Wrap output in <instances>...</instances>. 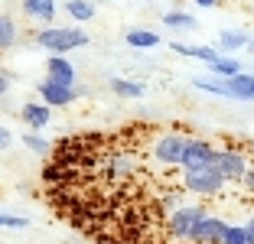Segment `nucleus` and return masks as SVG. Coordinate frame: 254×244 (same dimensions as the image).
Segmentation results:
<instances>
[{"label": "nucleus", "instance_id": "obj_26", "mask_svg": "<svg viewBox=\"0 0 254 244\" xmlns=\"http://www.w3.org/2000/svg\"><path fill=\"white\" fill-rule=\"evenodd\" d=\"M10 81H13V75H10L7 68H0V98H3V95L10 91Z\"/></svg>", "mask_w": 254, "mask_h": 244}, {"label": "nucleus", "instance_id": "obj_28", "mask_svg": "<svg viewBox=\"0 0 254 244\" xmlns=\"http://www.w3.org/2000/svg\"><path fill=\"white\" fill-rule=\"evenodd\" d=\"M245 235H248V244H254V218L245 225Z\"/></svg>", "mask_w": 254, "mask_h": 244}, {"label": "nucleus", "instance_id": "obj_16", "mask_svg": "<svg viewBox=\"0 0 254 244\" xmlns=\"http://www.w3.org/2000/svg\"><path fill=\"white\" fill-rule=\"evenodd\" d=\"M124 43L130 46V49H157L160 36L153 30H127L124 33Z\"/></svg>", "mask_w": 254, "mask_h": 244}, {"label": "nucleus", "instance_id": "obj_5", "mask_svg": "<svg viewBox=\"0 0 254 244\" xmlns=\"http://www.w3.org/2000/svg\"><path fill=\"white\" fill-rule=\"evenodd\" d=\"M212 166L225 176V183H228V185H241V179H245V173H248L245 153H241V150H232V147H218L215 163H212Z\"/></svg>", "mask_w": 254, "mask_h": 244}, {"label": "nucleus", "instance_id": "obj_7", "mask_svg": "<svg viewBox=\"0 0 254 244\" xmlns=\"http://www.w3.org/2000/svg\"><path fill=\"white\" fill-rule=\"evenodd\" d=\"M215 153H218V147L212 140L189 137L186 156H183V170H205V166H212V163H215Z\"/></svg>", "mask_w": 254, "mask_h": 244}, {"label": "nucleus", "instance_id": "obj_30", "mask_svg": "<svg viewBox=\"0 0 254 244\" xmlns=\"http://www.w3.org/2000/svg\"><path fill=\"white\" fill-rule=\"evenodd\" d=\"M248 52H251V56H254V39H251V43H248Z\"/></svg>", "mask_w": 254, "mask_h": 244}, {"label": "nucleus", "instance_id": "obj_21", "mask_svg": "<svg viewBox=\"0 0 254 244\" xmlns=\"http://www.w3.org/2000/svg\"><path fill=\"white\" fill-rule=\"evenodd\" d=\"M108 88H111L118 98H143V85L140 81H130V78H111Z\"/></svg>", "mask_w": 254, "mask_h": 244}, {"label": "nucleus", "instance_id": "obj_14", "mask_svg": "<svg viewBox=\"0 0 254 244\" xmlns=\"http://www.w3.org/2000/svg\"><path fill=\"white\" fill-rule=\"evenodd\" d=\"M248 33L245 30H222L218 33V39H215V49L222 52V56H232V52H238V49H248Z\"/></svg>", "mask_w": 254, "mask_h": 244}, {"label": "nucleus", "instance_id": "obj_8", "mask_svg": "<svg viewBox=\"0 0 254 244\" xmlns=\"http://www.w3.org/2000/svg\"><path fill=\"white\" fill-rule=\"evenodd\" d=\"M225 218H215V215H205L199 225L192 228L189 235V244H222V235H225Z\"/></svg>", "mask_w": 254, "mask_h": 244}, {"label": "nucleus", "instance_id": "obj_15", "mask_svg": "<svg viewBox=\"0 0 254 244\" xmlns=\"http://www.w3.org/2000/svg\"><path fill=\"white\" fill-rule=\"evenodd\" d=\"M163 26H166V30L192 33L195 26H199V20H195L192 13H186V10H170V13H163Z\"/></svg>", "mask_w": 254, "mask_h": 244}, {"label": "nucleus", "instance_id": "obj_12", "mask_svg": "<svg viewBox=\"0 0 254 244\" xmlns=\"http://www.w3.org/2000/svg\"><path fill=\"white\" fill-rule=\"evenodd\" d=\"M23 13L30 16V20L43 23V26H53L56 20V0H20Z\"/></svg>", "mask_w": 254, "mask_h": 244}, {"label": "nucleus", "instance_id": "obj_6", "mask_svg": "<svg viewBox=\"0 0 254 244\" xmlns=\"http://www.w3.org/2000/svg\"><path fill=\"white\" fill-rule=\"evenodd\" d=\"M36 95H39V101L49 104V108H65V104L75 101V98H82L85 88H78V85H59V81L43 78L36 85Z\"/></svg>", "mask_w": 254, "mask_h": 244}, {"label": "nucleus", "instance_id": "obj_4", "mask_svg": "<svg viewBox=\"0 0 254 244\" xmlns=\"http://www.w3.org/2000/svg\"><path fill=\"white\" fill-rule=\"evenodd\" d=\"M205 205L202 202H195V205H180L176 212H170V218H166V235L176 238V241H189V235H192V228L205 218Z\"/></svg>", "mask_w": 254, "mask_h": 244}, {"label": "nucleus", "instance_id": "obj_2", "mask_svg": "<svg viewBox=\"0 0 254 244\" xmlns=\"http://www.w3.org/2000/svg\"><path fill=\"white\" fill-rule=\"evenodd\" d=\"M180 189L202 195V199H212V195H222L228 183L215 166H205V170H180Z\"/></svg>", "mask_w": 254, "mask_h": 244}, {"label": "nucleus", "instance_id": "obj_13", "mask_svg": "<svg viewBox=\"0 0 254 244\" xmlns=\"http://www.w3.org/2000/svg\"><path fill=\"white\" fill-rule=\"evenodd\" d=\"M170 49L176 52V56H186V59H199V62H215L222 52L215 49V46H189V43H170Z\"/></svg>", "mask_w": 254, "mask_h": 244}, {"label": "nucleus", "instance_id": "obj_10", "mask_svg": "<svg viewBox=\"0 0 254 244\" xmlns=\"http://www.w3.org/2000/svg\"><path fill=\"white\" fill-rule=\"evenodd\" d=\"M225 95L232 101H254V72H238L225 78Z\"/></svg>", "mask_w": 254, "mask_h": 244}, {"label": "nucleus", "instance_id": "obj_3", "mask_svg": "<svg viewBox=\"0 0 254 244\" xmlns=\"http://www.w3.org/2000/svg\"><path fill=\"white\" fill-rule=\"evenodd\" d=\"M189 147V137L180 130H170V133H160L157 140L150 143V156L166 166V170H183V156H186Z\"/></svg>", "mask_w": 254, "mask_h": 244}, {"label": "nucleus", "instance_id": "obj_22", "mask_svg": "<svg viewBox=\"0 0 254 244\" xmlns=\"http://www.w3.org/2000/svg\"><path fill=\"white\" fill-rule=\"evenodd\" d=\"M23 147L30 150V153H36V156L53 153V143L46 140V137H39V130H26L23 133Z\"/></svg>", "mask_w": 254, "mask_h": 244}, {"label": "nucleus", "instance_id": "obj_19", "mask_svg": "<svg viewBox=\"0 0 254 244\" xmlns=\"http://www.w3.org/2000/svg\"><path fill=\"white\" fill-rule=\"evenodd\" d=\"M16 36H20V30H16V20L7 13H0V52H7L16 46Z\"/></svg>", "mask_w": 254, "mask_h": 244}, {"label": "nucleus", "instance_id": "obj_24", "mask_svg": "<svg viewBox=\"0 0 254 244\" xmlns=\"http://www.w3.org/2000/svg\"><path fill=\"white\" fill-rule=\"evenodd\" d=\"M0 228L23 231V228H30V218H23V215H7V212H0Z\"/></svg>", "mask_w": 254, "mask_h": 244}, {"label": "nucleus", "instance_id": "obj_17", "mask_svg": "<svg viewBox=\"0 0 254 244\" xmlns=\"http://www.w3.org/2000/svg\"><path fill=\"white\" fill-rule=\"evenodd\" d=\"M65 13L72 16V20H78V23H88V20H95L98 3L95 0H65Z\"/></svg>", "mask_w": 254, "mask_h": 244}, {"label": "nucleus", "instance_id": "obj_11", "mask_svg": "<svg viewBox=\"0 0 254 244\" xmlns=\"http://www.w3.org/2000/svg\"><path fill=\"white\" fill-rule=\"evenodd\" d=\"M46 78L59 81V85H75V65L65 56H49L46 59Z\"/></svg>", "mask_w": 254, "mask_h": 244}, {"label": "nucleus", "instance_id": "obj_23", "mask_svg": "<svg viewBox=\"0 0 254 244\" xmlns=\"http://www.w3.org/2000/svg\"><path fill=\"white\" fill-rule=\"evenodd\" d=\"M222 244H248V235H245V225H225V235H222Z\"/></svg>", "mask_w": 254, "mask_h": 244}, {"label": "nucleus", "instance_id": "obj_1", "mask_svg": "<svg viewBox=\"0 0 254 244\" xmlns=\"http://www.w3.org/2000/svg\"><path fill=\"white\" fill-rule=\"evenodd\" d=\"M33 43L49 56H65L72 49H85L91 39L82 26H43L39 33H33Z\"/></svg>", "mask_w": 254, "mask_h": 244}, {"label": "nucleus", "instance_id": "obj_20", "mask_svg": "<svg viewBox=\"0 0 254 244\" xmlns=\"http://www.w3.org/2000/svg\"><path fill=\"white\" fill-rule=\"evenodd\" d=\"M192 88L205 91V95H215V98H228L225 95V78H215V75H195Z\"/></svg>", "mask_w": 254, "mask_h": 244}, {"label": "nucleus", "instance_id": "obj_18", "mask_svg": "<svg viewBox=\"0 0 254 244\" xmlns=\"http://www.w3.org/2000/svg\"><path fill=\"white\" fill-rule=\"evenodd\" d=\"M238 72H245V68L235 56H218L215 62H209V75H215V78H232Z\"/></svg>", "mask_w": 254, "mask_h": 244}, {"label": "nucleus", "instance_id": "obj_29", "mask_svg": "<svg viewBox=\"0 0 254 244\" xmlns=\"http://www.w3.org/2000/svg\"><path fill=\"white\" fill-rule=\"evenodd\" d=\"M195 3H199V7H205V10H209V7H215L218 0H195Z\"/></svg>", "mask_w": 254, "mask_h": 244}, {"label": "nucleus", "instance_id": "obj_25", "mask_svg": "<svg viewBox=\"0 0 254 244\" xmlns=\"http://www.w3.org/2000/svg\"><path fill=\"white\" fill-rule=\"evenodd\" d=\"M241 189H245L248 195H254V166H248V173H245V179H241Z\"/></svg>", "mask_w": 254, "mask_h": 244}, {"label": "nucleus", "instance_id": "obj_27", "mask_svg": "<svg viewBox=\"0 0 254 244\" xmlns=\"http://www.w3.org/2000/svg\"><path fill=\"white\" fill-rule=\"evenodd\" d=\"M10 143H13V133L0 124V150H10Z\"/></svg>", "mask_w": 254, "mask_h": 244}, {"label": "nucleus", "instance_id": "obj_9", "mask_svg": "<svg viewBox=\"0 0 254 244\" xmlns=\"http://www.w3.org/2000/svg\"><path fill=\"white\" fill-rule=\"evenodd\" d=\"M20 118H23V124L30 127V130H43V127L53 124V108L43 104V101H26L20 108Z\"/></svg>", "mask_w": 254, "mask_h": 244}]
</instances>
